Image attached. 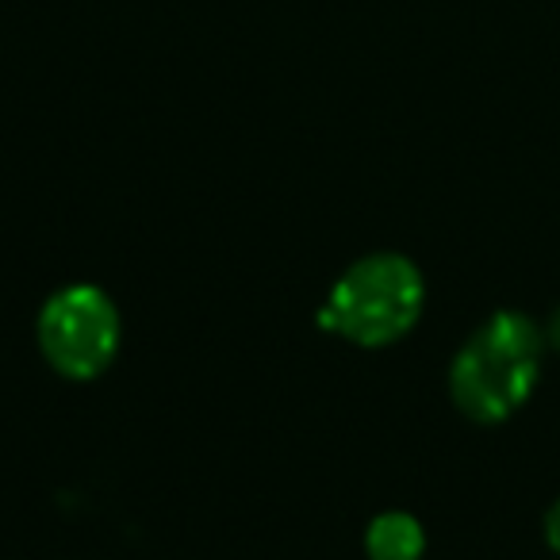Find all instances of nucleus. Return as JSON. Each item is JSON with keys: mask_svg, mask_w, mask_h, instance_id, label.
<instances>
[{"mask_svg": "<svg viewBox=\"0 0 560 560\" xmlns=\"http://www.w3.org/2000/svg\"><path fill=\"white\" fill-rule=\"evenodd\" d=\"M541 335L522 312H495L453 358V404L476 422H503L537 384Z\"/></svg>", "mask_w": 560, "mask_h": 560, "instance_id": "1", "label": "nucleus"}, {"mask_svg": "<svg viewBox=\"0 0 560 560\" xmlns=\"http://www.w3.org/2000/svg\"><path fill=\"white\" fill-rule=\"evenodd\" d=\"M427 304V284L415 261L404 254H369L353 261L330 289L323 327L350 342L376 350L399 342L419 323Z\"/></svg>", "mask_w": 560, "mask_h": 560, "instance_id": "2", "label": "nucleus"}, {"mask_svg": "<svg viewBox=\"0 0 560 560\" xmlns=\"http://www.w3.org/2000/svg\"><path fill=\"white\" fill-rule=\"evenodd\" d=\"M119 307L96 284H66L39 312L43 358L70 381H93L119 350Z\"/></svg>", "mask_w": 560, "mask_h": 560, "instance_id": "3", "label": "nucleus"}, {"mask_svg": "<svg viewBox=\"0 0 560 560\" xmlns=\"http://www.w3.org/2000/svg\"><path fill=\"white\" fill-rule=\"evenodd\" d=\"M365 549L369 560H419L422 549H427V534H422L419 518H411V514L384 511L369 522Z\"/></svg>", "mask_w": 560, "mask_h": 560, "instance_id": "4", "label": "nucleus"}, {"mask_svg": "<svg viewBox=\"0 0 560 560\" xmlns=\"http://www.w3.org/2000/svg\"><path fill=\"white\" fill-rule=\"evenodd\" d=\"M545 537H549V545L560 552V499L549 506V514H545Z\"/></svg>", "mask_w": 560, "mask_h": 560, "instance_id": "5", "label": "nucleus"}, {"mask_svg": "<svg viewBox=\"0 0 560 560\" xmlns=\"http://www.w3.org/2000/svg\"><path fill=\"white\" fill-rule=\"evenodd\" d=\"M549 338H552V346L560 350V307H557V315H552V323H549Z\"/></svg>", "mask_w": 560, "mask_h": 560, "instance_id": "6", "label": "nucleus"}]
</instances>
